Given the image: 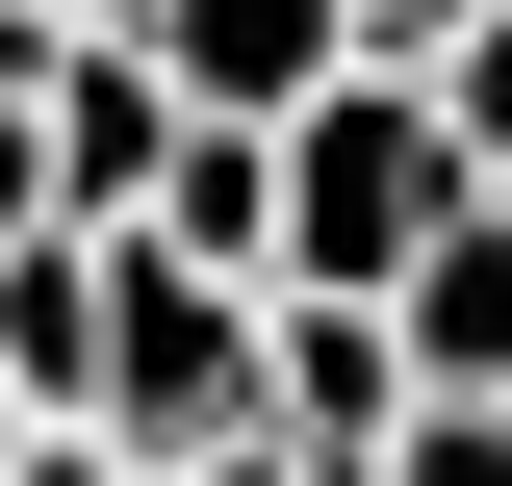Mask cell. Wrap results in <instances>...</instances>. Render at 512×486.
Instances as JSON below:
<instances>
[{"instance_id": "1", "label": "cell", "mask_w": 512, "mask_h": 486, "mask_svg": "<svg viewBox=\"0 0 512 486\" xmlns=\"http://www.w3.org/2000/svg\"><path fill=\"white\" fill-rule=\"evenodd\" d=\"M461 205L487 180H461L436 77H308V103H282V307H384Z\"/></svg>"}, {"instance_id": "2", "label": "cell", "mask_w": 512, "mask_h": 486, "mask_svg": "<svg viewBox=\"0 0 512 486\" xmlns=\"http://www.w3.org/2000/svg\"><path fill=\"white\" fill-rule=\"evenodd\" d=\"M256 333H282V307L256 282H205V256H154V231H103V461H256Z\"/></svg>"}, {"instance_id": "3", "label": "cell", "mask_w": 512, "mask_h": 486, "mask_svg": "<svg viewBox=\"0 0 512 486\" xmlns=\"http://www.w3.org/2000/svg\"><path fill=\"white\" fill-rule=\"evenodd\" d=\"M384 435H410V333H384V307H282V333H256V461L384 486Z\"/></svg>"}, {"instance_id": "4", "label": "cell", "mask_w": 512, "mask_h": 486, "mask_svg": "<svg viewBox=\"0 0 512 486\" xmlns=\"http://www.w3.org/2000/svg\"><path fill=\"white\" fill-rule=\"evenodd\" d=\"M128 52L180 77V128H282L333 77V0H128Z\"/></svg>"}, {"instance_id": "5", "label": "cell", "mask_w": 512, "mask_h": 486, "mask_svg": "<svg viewBox=\"0 0 512 486\" xmlns=\"http://www.w3.org/2000/svg\"><path fill=\"white\" fill-rule=\"evenodd\" d=\"M384 333H410V410H512V205H461L384 282Z\"/></svg>"}, {"instance_id": "6", "label": "cell", "mask_w": 512, "mask_h": 486, "mask_svg": "<svg viewBox=\"0 0 512 486\" xmlns=\"http://www.w3.org/2000/svg\"><path fill=\"white\" fill-rule=\"evenodd\" d=\"M154 154H180V77L128 52H52V231H128V205H154Z\"/></svg>"}, {"instance_id": "7", "label": "cell", "mask_w": 512, "mask_h": 486, "mask_svg": "<svg viewBox=\"0 0 512 486\" xmlns=\"http://www.w3.org/2000/svg\"><path fill=\"white\" fill-rule=\"evenodd\" d=\"M0 410L26 435L103 410V231H0Z\"/></svg>"}, {"instance_id": "8", "label": "cell", "mask_w": 512, "mask_h": 486, "mask_svg": "<svg viewBox=\"0 0 512 486\" xmlns=\"http://www.w3.org/2000/svg\"><path fill=\"white\" fill-rule=\"evenodd\" d=\"M128 231H154V256H205V282H256V307H282V128H180V154H154V205H128Z\"/></svg>"}, {"instance_id": "9", "label": "cell", "mask_w": 512, "mask_h": 486, "mask_svg": "<svg viewBox=\"0 0 512 486\" xmlns=\"http://www.w3.org/2000/svg\"><path fill=\"white\" fill-rule=\"evenodd\" d=\"M77 52H103V26H77ZM0 231H52V26H26V0H0Z\"/></svg>"}, {"instance_id": "10", "label": "cell", "mask_w": 512, "mask_h": 486, "mask_svg": "<svg viewBox=\"0 0 512 486\" xmlns=\"http://www.w3.org/2000/svg\"><path fill=\"white\" fill-rule=\"evenodd\" d=\"M436 128H461V180L512 205V0H487V26H461V52H436Z\"/></svg>"}, {"instance_id": "11", "label": "cell", "mask_w": 512, "mask_h": 486, "mask_svg": "<svg viewBox=\"0 0 512 486\" xmlns=\"http://www.w3.org/2000/svg\"><path fill=\"white\" fill-rule=\"evenodd\" d=\"M384 486H512V410H410V435H384Z\"/></svg>"}, {"instance_id": "12", "label": "cell", "mask_w": 512, "mask_h": 486, "mask_svg": "<svg viewBox=\"0 0 512 486\" xmlns=\"http://www.w3.org/2000/svg\"><path fill=\"white\" fill-rule=\"evenodd\" d=\"M0 486H154V461H103V435H26V461H0Z\"/></svg>"}, {"instance_id": "13", "label": "cell", "mask_w": 512, "mask_h": 486, "mask_svg": "<svg viewBox=\"0 0 512 486\" xmlns=\"http://www.w3.org/2000/svg\"><path fill=\"white\" fill-rule=\"evenodd\" d=\"M26 26H52V52H77V26H128V0H26Z\"/></svg>"}, {"instance_id": "14", "label": "cell", "mask_w": 512, "mask_h": 486, "mask_svg": "<svg viewBox=\"0 0 512 486\" xmlns=\"http://www.w3.org/2000/svg\"><path fill=\"white\" fill-rule=\"evenodd\" d=\"M180 486H308V461H180Z\"/></svg>"}, {"instance_id": "15", "label": "cell", "mask_w": 512, "mask_h": 486, "mask_svg": "<svg viewBox=\"0 0 512 486\" xmlns=\"http://www.w3.org/2000/svg\"><path fill=\"white\" fill-rule=\"evenodd\" d=\"M0 461H26V410H0Z\"/></svg>"}]
</instances>
